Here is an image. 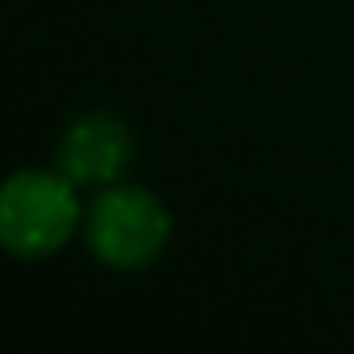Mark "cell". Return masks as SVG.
Listing matches in <instances>:
<instances>
[{"mask_svg": "<svg viewBox=\"0 0 354 354\" xmlns=\"http://www.w3.org/2000/svg\"><path fill=\"white\" fill-rule=\"evenodd\" d=\"M71 184L75 180L67 175L42 171H21L9 180L0 201V238L17 259H42L71 238L80 221V201Z\"/></svg>", "mask_w": 354, "mask_h": 354, "instance_id": "1", "label": "cell"}, {"mask_svg": "<svg viewBox=\"0 0 354 354\" xmlns=\"http://www.w3.org/2000/svg\"><path fill=\"white\" fill-rule=\"evenodd\" d=\"M171 234L167 209L142 188H109L88 217V246L113 267H146Z\"/></svg>", "mask_w": 354, "mask_h": 354, "instance_id": "2", "label": "cell"}, {"mask_svg": "<svg viewBox=\"0 0 354 354\" xmlns=\"http://www.w3.org/2000/svg\"><path fill=\"white\" fill-rule=\"evenodd\" d=\"M129 158V129L117 117H84L59 142V167L75 184H113Z\"/></svg>", "mask_w": 354, "mask_h": 354, "instance_id": "3", "label": "cell"}]
</instances>
